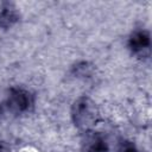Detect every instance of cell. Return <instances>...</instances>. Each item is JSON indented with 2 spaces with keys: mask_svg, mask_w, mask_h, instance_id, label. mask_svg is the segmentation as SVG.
<instances>
[{
  "mask_svg": "<svg viewBox=\"0 0 152 152\" xmlns=\"http://www.w3.org/2000/svg\"><path fill=\"white\" fill-rule=\"evenodd\" d=\"M128 48L132 51V53H134L139 57L148 56L150 48H151L150 32L145 28L134 30L128 38Z\"/></svg>",
  "mask_w": 152,
  "mask_h": 152,
  "instance_id": "cell-3",
  "label": "cell"
},
{
  "mask_svg": "<svg viewBox=\"0 0 152 152\" xmlns=\"http://www.w3.org/2000/svg\"><path fill=\"white\" fill-rule=\"evenodd\" d=\"M0 152H13V151H12L11 146L6 141L0 140Z\"/></svg>",
  "mask_w": 152,
  "mask_h": 152,
  "instance_id": "cell-8",
  "label": "cell"
},
{
  "mask_svg": "<svg viewBox=\"0 0 152 152\" xmlns=\"http://www.w3.org/2000/svg\"><path fill=\"white\" fill-rule=\"evenodd\" d=\"M81 151L82 152H108V142L101 133L94 129H89L83 132L82 134Z\"/></svg>",
  "mask_w": 152,
  "mask_h": 152,
  "instance_id": "cell-4",
  "label": "cell"
},
{
  "mask_svg": "<svg viewBox=\"0 0 152 152\" xmlns=\"http://www.w3.org/2000/svg\"><path fill=\"white\" fill-rule=\"evenodd\" d=\"M8 109L15 114H24L32 109L34 104V96L32 93L21 87H12L6 97Z\"/></svg>",
  "mask_w": 152,
  "mask_h": 152,
  "instance_id": "cell-2",
  "label": "cell"
},
{
  "mask_svg": "<svg viewBox=\"0 0 152 152\" xmlns=\"http://www.w3.org/2000/svg\"><path fill=\"white\" fill-rule=\"evenodd\" d=\"M19 20V13L12 4H2L0 6V28L6 30L12 27Z\"/></svg>",
  "mask_w": 152,
  "mask_h": 152,
  "instance_id": "cell-5",
  "label": "cell"
},
{
  "mask_svg": "<svg viewBox=\"0 0 152 152\" xmlns=\"http://www.w3.org/2000/svg\"><path fill=\"white\" fill-rule=\"evenodd\" d=\"M118 152H139V148L137 145L131 140H122L119 144Z\"/></svg>",
  "mask_w": 152,
  "mask_h": 152,
  "instance_id": "cell-7",
  "label": "cell"
},
{
  "mask_svg": "<svg viewBox=\"0 0 152 152\" xmlns=\"http://www.w3.org/2000/svg\"><path fill=\"white\" fill-rule=\"evenodd\" d=\"M72 74L76 77H90L93 74V65L86 61H81L72 66Z\"/></svg>",
  "mask_w": 152,
  "mask_h": 152,
  "instance_id": "cell-6",
  "label": "cell"
},
{
  "mask_svg": "<svg viewBox=\"0 0 152 152\" xmlns=\"http://www.w3.org/2000/svg\"><path fill=\"white\" fill-rule=\"evenodd\" d=\"M70 116L75 127L82 132H86L93 129V127L96 125L99 112L91 99L88 96H80L71 104Z\"/></svg>",
  "mask_w": 152,
  "mask_h": 152,
  "instance_id": "cell-1",
  "label": "cell"
},
{
  "mask_svg": "<svg viewBox=\"0 0 152 152\" xmlns=\"http://www.w3.org/2000/svg\"><path fill=\"white\" fill-rule=\"evenodd\" d=\"M2 114V106H1V103H0V115Z\"/></svg>",
  "mask_w": 152,
  "mask_h": 152,
  "instance_id": "cell-9",
  "label": "cell"
}]
</instances>
